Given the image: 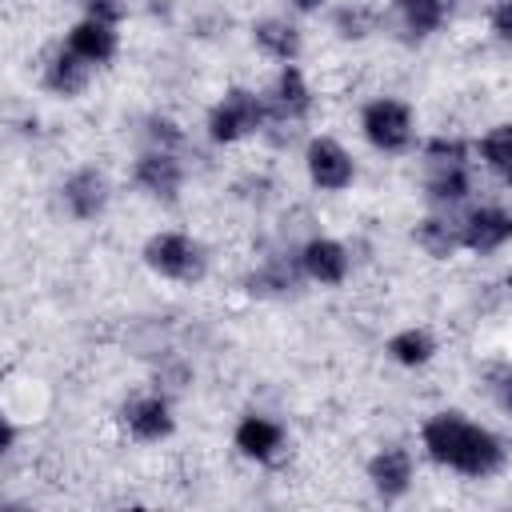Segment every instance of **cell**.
<instances>
[{
  "label": "cell",
  "instance_id": "obj_1",
  "mask_svg": "<svg viewBox=\"0 0 512 512\" xmlns=\"http://www.w3.org/2000/svg\"><path fill=\"white\" fill-rule=\"evenodd\" d=\"M420 444L424 452L440 464L452 468L468 480H488L504 468V444L496 432H488L484 424L468 420L464 412H436L424 420L420 428Z\"/></svg>",
  "mask_w": 512,
  "mask_h": 512
},
{
  "label": "cell",
  "instance_id": "obj_2",
  "mask_svg": "<svg viewBox=\"0 0 512 512\" xmlns=\"http://www.w3.org/2000/svg\"><path fill=\"white\" fill-rule=\"evenodd\" d=\"M472 176H468V144L436 136L424 144V192L432 204L452 208L468 196Z\"/></svg>",
  "mask_w": 512,
  "mask_h": 512
},
{
  "label": "cell",
  "instance_id": "obj_3",
  "mask_svg": "<svg viewBox=\"0 0 512 512\" xmlns=\"http://www.w3.org/2000/svg\"><path fill=\"white\" fill-rule=\"evenodd\" d=\"M140 256L156 276H164L172 284H200L208 272V252L188 232H156L144 240Z\"/></svg>",
  "mask_w": 512,
  "mask_h": 512
},
{
  "label": "cell",
  "instance_id": "obj_4",
  "mask_svg": "<svg viewBox=\"0 0 512 512\" xmlns=\"http://www.w3.org/2000/svg\"><path fill=\"white\" fill-rule=\"evenodd\" d=\"M272 108L264 96H256L252 88H228L212 108H208V136L216 144H236L244 136L264 132Z\"/></svg>",
  "mask_w": 512,
  "mask_h": 512
},
{
  "label": "cell",
  "instance_id": "obj_5",
  "mask_svg": "<svg viewBox=\"0 0 512 512\" xmlns=\"http://www.w3.org/2000/svg\"><path fill=\"white\" fill-rule=\"evenodd\" d=\"M360 132L376 152H404L412 144V108L396 96H376L360 112Z\"/></svg>",
  "mask_w": 512,
  "mask_h": 512
},
{
  "label": "cell",
  "instance_id": "obj_6",
  "mask_svg": "<svg viewBox=\"0 0 512 512\" xmlns=\"http://www.w3.org/2000/svg\"><path fill=\"white\" fill-rule=\"evenodd\" d=\"M304 168H308V180L320 188V192H344L352 180H356V164L348 156V148L332 136H312L308 148H304Z\"/></svg>",
  "mask_w": 512,
  "mask_h": 512
},
{
  "label": "cell",
  "instance_id": "obj_7",
  "mask_svg": "<svg viewBox=\"0 0 512 512\" xmlns=\"http://www.w3.org/2000/svg\"><path fill=\"white\" fill-rule=\"evenodd\" d=\"M60 200L68 208L72 220L88 224L96 216H104L108 200H112V188H108V176L100 168H76L64 184H60Z\"/></svg>",
  "mask_w": 512,
  "mask_h": 512
},
{
  "label": "cell",
  "instance_id": "obj_8",
  "mask_svg": "<svg viewBox=\"0 0 512 512\" xmlns=\"http://www.w3.org/2000/svg\"><path fill=\"white\" fill-rule=\"evenodd\" d=\"M132 180H136L148 196H156V200L172 204V200H176V192H180V184H184V164H180V156H176V152H168V148H148V152H140V156H136Z\"/></svg>",
  "mask_w": 512,
  "mask_h": 512
},
{
  "label": "cell",
  "instance_id": "obj_9",
  "mask_svg": "<svg viewBox=\"0 0 512 512\" xmlns=\"http://www.w3.org/2000/svg\"><path fill=\"white\" fill-rule=\"evenodd\" d=\"M460 240H464V248L476 252V256L500 252V248L512 240V212H508V208H496V204L472 208V212L460 220Z\"/></svg>",
  "mask_w": 512,
  "mask_h": 512
},
{
  "label": "cell",
  "instance_id": "obj_10",
  "mask_svg": "<svg viewBox=\"0 0 512 512\" xmlns=\"http://www.w3.org/2000/svg\"><path fill=\"white\" fill-rule=\"evenodd\" d=\"M300 268L312 284H324V288H340L348 280V248L332 236H312L304 248H300Z\"/></svg>",
  "mask_w": 512,
  "mask_h": 512
},
{
  "label": "cell",
  "instance_id": "obj_11",
  "mask_svg": "<svg viewBox=\"0 0 512 512\" xmlns=\"http://www.w3.org/2000/svg\"><path fill=\"white\" fill-rule=\"evenodd\" d=\"M124 424L136 440L144 444H160L176 432V416H172V404L164 396H136L124 404Z\"/></svg>",
  "mask_w": 512,
  "mask_h": 512
},
{
  "label": "cell",
  "instance_id": "obj_12",
  "mask_svg": "<svg viewBox=\"0 0 512 512\" xmlns=\"http://www.w3.org/2000/svg\"><path fill=\"white\" fill-rule=\"evenodd\" d=\"M232 444H236L240 456H248V460H256V464H268V460H276L280 448H284V428H280L276 420L260 416V412H248V416H240V424H236V432H232Z\"/></svg>",
  "mask_w": 512,
  "mask_h": 512
},
{
  "label": "cell",
  "instance_id": "obj_13",
  "mask_svg": "<svg viewBox=\"0 0 512 512\" xmlns=\"http://www.w3.org/2000/svg\"><path fill=\"white\" fill-rule=\"evenodd\" d=\"M368 480H372V488H376L380 500H400L412 488V452L400 448V444L380 448L368 460Z\"/></svg>",
  "mask_w": 512,
  "mask_h": 512
},
{
  "label": "cell",
  "instance_id": "obj_14",
  "mask_svg": "<svg viewBox=\"0 0 512 512\" xmlns=\"http://www.w3.org/2000/svg\"><path fill=\"white\" fill-rule=\"evenodd\" d=\"M68 48L76 56H84L92 68L96 64H108L116 52H120V36H116V24L108 20H96V16H84L68 28Z\"/></svg>",
  "mask_w": 512,
  "mask_h": 512
},
{
  "label": "cell",
  "instance_id": "obj_15",
  "mask_svg": "<svg viewBox=\"0 0 512 512\" xmlns=\"http://www.w3.org/2000/svg\"><path fill=\"white\" fill-rule=\"evenodd\" d=\"M88 80H92V64L84 56H76L68 44L60 52H52L44 64V88L60 100H76L88 88Z\"/></svg>",
  "mask_w": 512,
  "mask_h": 512
},
{
  "label": "cell",
  "instance_id": "obj_16",
  "mask_svg": "<svg viewBox=\"0 0 512 512\" xmlns=\"http://www.w3.org/2000/svg\"><path fill=\"white\" fill-rule=\"evenodd\" d=\"M268 108H272L276 120H288V124H296V120H304L312 112V88H308V80H304V72L296 64H284L280 68Z\"/></svg>",
  "mask_w": 512,
  "mask_h": 512
},
{
  "label": "cell",
  "instance_id": "obj_17",
  "mask_svg": "<svg viewBox=\"0 0 512 512\" xmlns=\"http://www.w3.org/2000/svg\"><path fill=\"white\" fill-rule=\"evenodd\" d=\"M252 40L260 44L264 56H272V60H280V64H296V56H300V48H304L300 28L288 24L284 16H264V20H256V24H252Z\"/></svg>",
  "mask_w": 512,
  "mask_h": 512
},
{
  "label": "cell",
  "instance_id": "obj_18",
  "mask_svg": "<svg viewBox=\"0 0 512 512\" xmlns=\"http://www.w3.org/2000/svg\"><path fill=\"white\" fill-rule=\"evenodd\" d=\"M416 244L432 256V260H448L456 256V248H464L460 240V220H448V216H424L416 224Z\"/></svg>",
  "mask_w": 512,
  "mask_h": 512
},
{
  "label": "cell",
  "instance_id": "obj_19",
  "mask_svg": "<svg viewBox=\"0 0 512 512\" xmlns=\"http://www.w3.org/2000/svg\"><path fill=\"white\" fill-rule=\"evenodd\" d=\"M384 352H388V360L400 364V368H424V364L436 356V340H432V332H424V328H400L396 336H388Z\"/></svg>",
  "mask_w": 512,
  "mask_h": 512
},
{
  "label": "cell",
  "instance_id": "obj_20",
  "mask_svg": "<svg viewBox=\"0 0 512 512\" xmlns=\"http://www.w3.org/2000/svg\"><path fill=\"white\" fill-rule=\"evenodd\" d=\"M300 276H304V268H300V252H296V264H292V260L272 256V260H264V264H260V268L248 276V292H260V296L292 292Z\"/></svg>",
  "mask_w": 512,
  "mask_h": 512
},
{
  "label": "cell",
  "instance_id": "obj_21",
  "mask_svg": "<svg viewBox=\"0 0 512 512\" xmlns=\"http://www.w3.org/2000/svg\"><path fill=\"white\" fill-rule=\"evenodd\" d=\"M392 4H396V12H400L404 28H408L416 40L440 32V24H444V0H392Z\"/></svg>",
  "mask_w": 512,
  "mask_h": 512
},
{
  "label": "cell",
  "instance_id": "obj_22",
  "mask_svg": "<svg viewBox=\"0 0 512 512\" xmlns=\"http://www.w3.org/2000/svg\"><path fill=\"white\" fill-rule=\"evenodd\" d=\"M480 156H484V164L512 188V124H496V128L480 140Z\"/></svg>",
  "mask_w": 512,
  "mask_h": 512
},
{
  "label": "cell",
  "instance_id": "obj_23",
  "mask_svg": "<svg viewBox=\"0 0 512 512\" xmlns=\"http://www.w3.org/2000/svg\"><path fill=\"white\" fill-rule=\"evenodd\" d=\"M332 20H336V32H340L344 40H364V36L372 32V12L360 8V4H344Z\"/></svg>",
  "mask_w": 512,
  "mask_h": 512
},
{
  "label": "cell",
  "instance_id": "obj_24",
  "mask_svg": "<svg viewBox=\"0 0 512 512\" xmlns=\"http://www.w3.org/2000/svg\"><path fill=\"white\" fill-rule=\"evenodd\" d=\"M148 140H152V148H168V152H176V148L184 144V132H180L176 120H168V116H152V120H148Z\"/></svg>",
  "mask_w": 512,
  "mask_h": 512
},
{
  "label": "cell",
  "instance_id": "obj_25",
  "mask_svg": "<svg viewBox=\"0 0 512 512\" xmlns=\"http://www.w3.org/2000/svg\"><path fill=\"white\" fill-rule=\"evenodd\" d=\"M488 28H492V36H496L500 44L512 48V0H496V4H492V12H488Z\"/></svg>",
  "mask_w": 512,
  "mask_h": 512
},
{
  "label": "cell",
  "instance_id": "obj_26",
  "mask_svg": "<svg viewBox=\"0 0 512 512\" xmlns=\"http://www.w3.org/2000/svg\"><path fill=\"white\" fill-rule=\"evenodd\" d=\"M488 384H492L496 400L504 404V412L512 416V364H492L488 368Z\"/></svg>",
  "mask_w": 512,
  "mask_h": 512
},
{
  "label": "cell",
  "instance_id": "obj_27",
  "mask_svg": "<svg viewBox=\"0 0 512 512\" xmlns=\"http://www.w3.org/2000/svg\"><path fill=\"white\" fill-rule=\"evenodd\" d=\"M80 8H84V16H96V20H108V24H120L124 12H128L124 0H80Z\"/></svg>",
  "mask_w": 512,
  "mask_h": 512
},
{
  "label": "cell",
  "instance_id": "obj_28",
  "mask_svg": "<svg viewBox=\"0 0 512 512\" xmlns=\"http://www.w3.org/2000/svg\"><path fill=\"white\" fill-rule=\"evenodd\" d=\"M12 448H16V420L4 416V420H0V456H8Z\"/></svg>",
  "mask_w": 512,
  "mask_h": 512
},
{
  "label": "cell",
  "instance_id": "obj_29",
  "mask_svg": "<svg viewBox=\"0 0 512 512\" xmlns=\"http://www.w3.org/2000/svg\"><path fill=\"white\" fill-rule=\"evenodd\" d=\"M288 4H292L296 12H316V8L324 4V0H288Z\"/></svg>",
  "mask_w": 512,
  "mask_h": 512
}]
</instances>
